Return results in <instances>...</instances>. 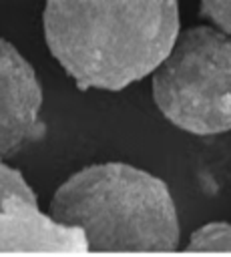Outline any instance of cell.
<instances>
[{
	"instance_id": "6da1fadb",
	"label": "cell",
	"mask_w": 231,
	"mask_h": 257,
	"mask_svg": "<svg viewBox=\"0 0 231 257\" xmlns=\"http://www.w3.org/2000/svg\"><path fill=\"white\" fill-rule=\"evenodd\" d=\"M44 40L78 88L121 90L153 72L179 36L177 0H46Z\"/></svg>"
},
{
	"instance_id": "7a4b0ae2",
	"label": "cell",
	"mask_w": 231,
	"mask_h": 257,
	"mask_svg": "<svg viewBox=\"0 0 231 257\" xmlns=\"http://www.w3.org/2000/svg\"><path fill=\"white\" fill-rule=\"evenodd\" d=\"M48 211L64 225L80 227L88 251H173L179 245L169 187L127 163L80 169L56 189Z\"/></svg>"
},
{
	"instance_id": "3957f363",
	"label": "cell",
	"mask_w": 231,
	"mask_h": 257,
	"mask_svg": "<svg viewBox=\"0 0 231 257\" xmlns=\"http://www.w3.org/2000/svg\"><path fill=\"white\" fill-rule=\"evenodd\" d=\"M153 98L163 116L183 131H231V34L213 26L179 32L155 68Z\"/></svg>"
},
{
	"instance_id": "277c9868",
	"label": "cell",
	"mask_w": 231,
	"mask_h": 257,
	"mask_svg": "<svg viewBox=\"0 0 231 257\" xmlns=\"http://www.w3.org/2000/svg\"><path fill=\"white\" fill-rule=\"evenodd\" d=\"M42 88L30 62L0 38V157L18 155L44 137Z\"/></svg>"
},
{
	"instance_id": "5b68a950",
	"label": "cell",
	"mask_w": 231,
	"mask_h": 257,
	"mask_svg": "<svg viewBox=\"0 0 231 257\" xmlns=\"http://www.w3.org/2000/svg\"><path fill=\"white\" fill-rule=\"evenodd\" d=\"M0 251L86 253L88 241L80 227L42 215L38 203L12 199L0 211Z\"/></svg>"
},
{
	"instance_id": "8992f818",
	"label": "cell",
	"mask_w": 231,
	"mask_h": 257,
	"mask_svg": "<svg viewBox=\"0 0 231 257\" xmlns=\"http://www.w3.org/2000/svg\"><path fill=\"white\" fill-rule=\"evenodd\" d=\"M191 251H231V225L207 223L199 227L189 239Z\"/></svg>"
},
{
	"instance_id": "52a82bcc",
	"label": "cell",
	"mask_w": 231,
	"mask_h": 257,
	"mask_svg": "<svg viewBox=\"0 0 231 257\" xmlns=\"http://www.w3.org/2000/svg\"><path fill=\"white\" fill-rule=\"evenodd\" d=\"M12 199H26L30 203H38L34 191L26 183L20 171L8 167L0 157V211L12 201Z\"/></svg>"
},
{
	"instance_id": "ba28073f",
	"label": "cell",
	"mask_w": 231,
	"mask_h": 257,
	"mask_svg": "<svg viewBox=\"0 0 231 257\" xmlns=\"http://www.w3.org/2000/svg\"><path fill=\"white\" fill-rule=\"evenodd\" d=\"M199 14L231 34V0H199Z\"/></svg>"
}]
</instances>
